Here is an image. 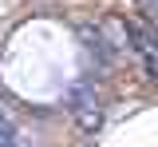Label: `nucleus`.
<instances>
[{
	"label": "nucleus",
	"mask_w": 158,
	"mask_h": 147,
	"mask_svg": "<svg viewBox=\"0 0 158 147\" xmlns=\"http://www.w3.org/2000/svg\"><path fill=\"white\" fill-rule=\"evenodd\" d=\"M127 36H135V52H138V60H142L146 80H158V36L146 32L142 24H127Z\"/></svg>",
	"instance_id": "obj_1"
},
{
	"label": "nucleus",
	"mask_w": 158,
	"mask_h": 147,
	"mask_svg": "<svg viewBox=\"0 0 158 147\" xmlns=\"http://www.w3.org/2000/svg\"><path fill=\"white\" fill-rule=\"evenodd\" d=\"M79 36L87 40V48L91 52H99V60H107L111 52H107V40H103V32H91V28H79Z\"/></svg>",
	"instance_id": "obj_3"
},
{
	"label": "nucleus",
	"mask_w": 158,
	"mask_h": 147,
	"mask_svg": "<svg viewBox=\"0 0 158 147\" xmlns=\"http://www.w3.org/2000/svg\"><path fill=\"white\" fill-rule=\"evenodd\" d=\"M0 147H12V123L0 119Z\"/></svg>",
	"instance_id": "obj_4"
},
{
	"label": "nucleus",
	"mask_w": 158,
	"mask_h": 147,
	"mask_svg": "<svg viewBox=\"0 0 158 147\" xmlns=\"http://www.w3.org/2000/svg\"><path fill=\"white\" fill-rule=\"evenodd\" d=\"M75 119H79L83 131H95V127L103 123V111H99V100H95L91 87H79L75 91Z\"/></svg>",
	"instance_id": "obj_2"
}]
</instances>
